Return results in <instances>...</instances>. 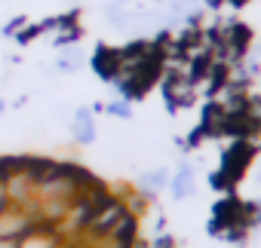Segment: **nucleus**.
<instances>
[{
    "mask_svg": "<svg viewBox=\"0 0 261 248\" xmlns=\"http://www.w3.org/2000/svg\"><path fill=\"white\" fill-rule=\"evenodd\" d=\"M105 113L108 116H117V119H129V116H133V101H126V98L105 101Z\"/></svg>",
    "mask_w": 261,
    "mask_h": 248,
    "instance_id": "nucleus-9",
    "label": "nucleus"
},
{
    "mask_svg": "<svg viewBox=\"0 0 261 248\" xmlns=\"http://www.w3.org/2000/svg\"><path fill=\"white\" fill-rule=\"evenodd\" d=\"M40 224L34 205H7L0 211V239H22Z\"/></svg>",
    "mask_w": 261,
    "mask_h": 248,
    "instance_id": "nucleus-3",
    "label": "nucleus"
},
{
    "mask_svg": "<svg viewBox=\"0 0 261 248\" xmlns=\"http://www.w3.org/2000/svg\"><path fill=\"white\" fill-rule=\"evenodd\" d=\"M83 65H86V55H83L77 46H65V49L59 52V58L53 61V68H56L59 74H77Z\"/></svg>",
    "mask_w": 261,
    "mask_h": 248,
    "instance_id": "nucleus-8",
    "label": "nucleus"
},
{
    "mask_svg": "<svg viewBox=\"0 0 261 248\" xmlns=\"http://www.w3.org/2000/svg\"><path fill=\"white\" fill-rule=\"evenodd\" d=\"M169 193H172V199L175 202H185V199H191L194 196V190H197V169L185 160V163H178V169H175V175H169V187H166Z\"/></svg>",
    "mask_w": 261,
    "mask_h": 248,
    "instance_id": "nucleus-5",
    "label": "nucleus"
},
{
    "mask_svg": "<svg viewBox=\"0 0 261 248\" xmlns=\"http://www.w3.org/2000/svg\"><path fill=\"white\" fill-rule=\"evenodd\" d=\"M160 92H163V101H166V110L169 113H178V110H185V107H191L194 101H197V86L185 77V71L181 68H169V71H163V77H160Z\"/></svg>",
    "mask_w": 261,
    "mask_h": 248,
    "instance_id": "nucleus-2",
    "label": "nucleus"
},
{
    "mask_svg": "<svg viewBox=\"0 0 261 248\" xmlns=\"http://www.w3.org/2000/svg\"><path fill=\"white\" fill-rule=\"evenodd\" d=\"M4 110H7V101H4V98H0V116H4Z\"/></svg>",
    "mask_w": 261,
    "mask_h": 248,
    "instance_id": "nucleus-13",
    "label": "nucleus"
},
{
    "mask_svg": "<svg viewBox=\"0 0 261 248\" xmlns=\"http://www.w3.org/2000/svg\"><path fill=\"white\" fill-rule=\"evenodd\" d=\"M95 132H98L95 129V113L89 107H77L74 116H71V135H74V141L80 147H89L95 141Z\"/></svg>",
    "mask_w": 261,
    "mask_h": 248,
    "instance_id": "nucleus-6",
    "label": "nucleus"
},
{
    "mask_svg": "<svg viewBox=\"0 0 261 248\" xmlns=\"http://www.w3.org/2000/svg\"><path fill=\"white\" fill-rule=\"evenodd\" d=\"M224 4H227V7H233V10H240V7H246V4H249V0H224Z\"/></svg>",
    "mask_w": 261,
    "mask_h": 248,
    "instance_id": "nucleus-11",
    "label": "nucleus"
},
{
    "mask_svg": "<svg viewBox=\"0 0 261 248\" xmlns=\"http://www.w3.org/2000/svg\"><path fill=\"white\" fill-rule=\"evenodd\" d=\"M86 65L92 68V74L101 80V83H117L120 74H123V52L120 46H111V43H98L92 49V55L86 58Z\"/></svg>",
    "mask_w": 261,
    "mask_h": 248,
    "instance_id": "nucleus-4",
    "label": "nucleus"
},
{
    "mask_svg": "<svg viewBox=\"0 0 261 248\" xmlns=\"http://www.w3.org/2000/svg\"><path fill=\"white\" fill-rule=\"evenodd\" d=\"M169 175H172V172H169L166 166L145 172V175L139 178V193H142L145 199H157V193H163V190L169 187Z\"/></svg>",
    "mask_w": 261,
    "mask_h": 248,
    "instance_id": "nucleus-7",
    "label": "nucleus"
},
{
    "mask_svg": "<svg viewBox=\"0 0 261 248\" xmlns=\"http://www.w3.org/2000/svg\"><path fill=\"white\" fill-rule=\"evenodd\" d=\"M252 157H255V144L249 138H233L230 147L221 153V166L212 175V187L221 193H233L243 175L252 169Z\"/></svg>",
    "mask_w": 261,
    "mask_h": 248,
    "instance_id": "nucleus-1",
    "label": "nucleus"
},
{
    "mask_svg": "<svg viewBox=\"0 0 261 248\" xmlns=\"http://www.w3.org/2000/svg\"><path fill=\"white\" fill-rule=\"evenodd\" d=\"M255 211H258V218H261V196L255 199Z\"/></svg>",
    "mask_w": 261,
    "mask_h": 248,
    "instance_id": "nucleus-12",
    "label": "nucleus"
},
{
    "mask_svg": "<svg viewBox=\"0 0 261 248\" xmlns=\"http://www.w3.org/2000/svg\"><path fill=\"white\" fill-rule=\"evenodd\" d=\"M114 4H126V0H114Z\"/></svg>",
    "mask_w": 261,
    "mask_h": 248,
    "instance_id": "nucleus-14",
    "label": "nucleus"
},
{
    "mask_svg": "<svg viewBox=\"0 0 261 248\" xmlns=\"http://www.w3.org/2000/svg\"><path fill=\"white\" fill-rule=\"evenodd\" d=\"M151 248H178V245H175V239L169 233H160L157 239H151Z\"/></svg>",
    "mask_w": 261,
    "mask_h": 248,
    "instance_id": "nucleus-10",
    "label": "nucleus"
}]
</instances>
